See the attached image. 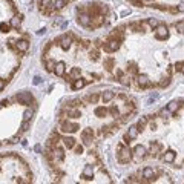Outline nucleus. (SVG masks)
<instances>
[{
	"label": "nucleus",
	"mask_w": 184,
	"mask_h": 184,
	"mask_svg": "<svg viewBox=\"0 0 184 184\" xmlns=\"http://www.w3.org/2000/svg\"><path fill=\"white\" fill-rule=\"evenodd\" d=\"M117 160L120 164H128L132 160V149L124 143H120L117 147Z\"/></svg>",
	"instance_id": "f257e3e1"
},
{
	"label": "nucleus",
	"mask_w": 184,
	"mask_h": 184,
	"mask_svg": "<svg viewBox=\"0 0 184 184\" xmlns=\"http://www.w3.org/2000/svg\"><path fill=\"white\" fill-rule=\"evenodd\" d=\"M78 129H80V126H78L77 123L69 121V120H63V121L60 123V132H63V134H74V132H77Z\"/></svg>",
	"instance_id": "f03ea898"
},
{
	"label": "nucleus",
	"mask_w": 184,
	"mask_h": 184,
	"mask_svg": "<svg viewBox=\"0 0 184 184\" xmlns=\"http://www.w3.org/2000/svg\"><path fill=\"white\" fill-rule=\"evenodd\" d=\"M120 46H121V42H118V40H115V39H109V37H107V40L103 43V49H104V52L111 54V52L118 51V49H120Z\"/></svg>",
	"instance_id": "7ed1b4c3"
},
{
	"label": "nucleus",
	"mask_w": 184,
	"mask_h": 184,
	"mask_svg": "<svg viewBox=\"0 0 184 184\" xmlns=\"http://www.w3.org/2000/svg\"><path fill=\"white\" fill-rule=\"evenodd\" d=\"M57 43H58V46H60L63 51H69L71 46H72V37L68 36V34H63V36H60V37L57 39Z\"/></svg>",
	"instance_id": "20e7f679"
},
{
	"label": "nucleus",
	"mask_w": 184,
	"mask_h": 184,
	"mask_svg": "<svg viewBox=\"0 0 184 184\" xmlns=\"http://www.w3.org/2000/svg\"><path fill=\"white\" fill-rule=\"evenodd\" d=\"M15 100H17V103H20V104L29 106V104L34 101V97L31 95V92H20V94L15 95Z\"/></svg>",
	"instance_id": "39448f33"
},
{
	"label": "nucleus",
	"mask_w": 184,
	"mask_h": 184,
	"mask_svg": "<svg viewBox=\"0 0 184 184\" xmlns=\"http://www.w3.org/2000/svg\"><path fill=\"white\" fill-rule=\"evenodd\" d=\"M155 39L157 40H166V39H169V28L166 25H158L155 28Z\"/></svg>",
	"instance_id": "423d86ee"
},
{
	"label": "nucleus",
	"mask_w": 184,
	"mask_h": 184,
	"mask_svg": "<svg viewBox=\"0 0 184 184\" xmlns=\"http://www.w3.org/2000/svg\"><path fill=\"white\" fill-rule=\"evenodd\" d=\"M77 22H78V25H82V26H85V28H91L92 17L88 14V12L82 11V12L78 14V17H77Z\"/></svg>",
	"instance_id": "0eeeda50"
},
{
	"label": "nucleus",
	"mask_w": 184,
	"mask_h": 184,
	"mask_svg": "<svg viewBox=\"0 0 184 184\" xmlns=\"http://www.w3.org/2000/svg\"><path fill=\"white\" fill-rule=\"evenodd\" d=\"M94 137H95V132H94V129H91V128H88V129H85L82 132V140H83L85 146H91L92 141H94Z\"/></svg>",
	"instance_id": "6e6552de"
},
{
	"label": "nucleus",
	"mask_w": 184,
	"mask_h": 184,
	"mask_svg": "<svg viewBox=\"0 0 184 184\" xmlns=\"http://www.w3.org/2000/svg\"><path fill=\"white\" fill-rule=\"evenodd\" d=\"M52 160H54L55 163L65 161V150H63L61 147H58V146L52 147Z\"/></svg>",
	"instance_id": "1a4fd4ad"
},
{
	"label": "nucleus",
	"mask_w": 184,
	"mask_h": 184,
	"mask_svg": "<svg viewBox=\"0 0 184 184\" xmlns=\"http://www.w3.org/2000/svg\"><path fill=\"white\" fill-rule=\"evenodd\" d=\"M138 134H140V131H138L137 126H131L129 131H128V134L124 135V143H131L132 140H137Z\"/></svg>",
	"instance_id": "9d476101"
},
{
	"label": "nucleus",
	"mask_w": 184,
	"mask_h": 184,
	"mask_svg": "<svg viewBox=\"0 0 184 184\" xmlns=\"http://www.w3.org/2000/svg\"><path fill=\"white\" fill-rule=\"evenodd\" d=\"M137 82H138V86H140L141 89H146V88H152V83H150L149 77H147V75H144V74L138 75Z\"/></svg>",
	"instance_id": "9b49d317"
},
{
	"label": "nucleus",
	"mask_w": 184,
	"mask_h": 184,
	"mask_svg": "<svg viewBox=\"0 0 184 184\" xmlns=\"http://www.w3.org/2000/svg\"><path fill=\"white\" fill-rule=\"evenodd\" d=\"M143 178H146L147 181H155L157 180V174L152 167H144L143 169Z\"/></svg>",
	"instance_id": "f8f14e48"
},
{
	"label": "nucleus",
	"mask_w": 184,
	"mask_h": 184,
	"mask_svg": "<svg viewBox=\"0 0 184 184\" xmlns=\"http://www.w3.org/2000/svg\"><path fill=\"white\" fill-rule=\"evenodd\" d=\"M82 178L86 180V181H91L92 178H94V167H92L91 164L85 166V169H83V172H82Z\"/></svg>",
	"instance_id": "ddd939ff"
},
{
	"label": "nucleus",
	"mask_w": 184,
	"mask_h": 184,
	"mask_svg": "<svg viewBox=\"0 0 184 184\" xmlns=\"http://www.w3.org/2000/svg\"><path fill=\"white\" fill-rule=\"evenodd\" d=\"M15 49H17L19 52H22V54L28 52V49H29V42H28V40H17V42H15Z\"/></svg>",
	"instance_id": "4468645a"
},
{
	"label": "nucleus",
	"mask_w": 184,
	"mask_h": 184,
	"mask_svg": "<svg viewBox=\"0 0 184 184\" xmlns=\"http://www.w3.org/2000/svg\"><path fill=\"white\" fill-rule=\"evenodd\" d=\"M65 71H66V65H65V61H58V63H55L54 74H55L57 77H63V75H65Z\"/></svg>",
	"instance_id": "2eb2a0df"
},
{
	"label": "nucleus",
	"mask_w": 184,
	"mask_h": 184,
	"mask_svg": "<svg viewBox=\"0 0 184 184\" xmlns=\"http://www.w3.org/2000/svg\"><path fill=\"white\" fill-rule=\"evenodd\" d=\"M132 152L135 153V157H137V158H141V160H143V158L146 157V153H147L146 147H144V146H141V144H137V146L134 147V150H132Z\"/></svg>",
	"instance_id": "dca6fc26"
},
{
	"label": "nucleus",
	"mask_w": 184,
	"mask_h": 184,
	"mask_svg": "<svg viewBox=\"0 0 184 184\" xmlns=\"http://www.w3.org/2000/svg\"><path fill=\"white\" fill-rule=\"evenodd\" d=\"M175 158H177V153L174 152V150H167V152H164V155H163V161L164 163H174L175 161Z\"/></svg>",
	"instance_id": "f3484780"
},
{
	"label": "nucleus",
	"mask_w": 184,
	"mask_h": 184,
	"mask_svg": "<svg viewBox=\"0 0 184 184\" xmlns=\"http://www.w3.org/2000/svg\"><path fill=\"white\" fill-rule=\"evenodd\" d=\"M9 25H11V28H14V29H19L20 28V25H22V15L19 14H15L11 20H9Z\"/></svg>",
	"instance_id": "a211bd4d"
},
{
	"label": "nucleus",
	"mask_w": 184,
	"mask_h": 184,
	"mask_svg": "<svg viewBox=\"0 0 184 184\" xmlns=\"http://www.w3.org/2000/svg\"><path fill=\"white\" fill-rule=\"evenodd\" d=\"M86 86V80L85 78H75L74 82H72V89H75V91H78V89H83Z\"/></svg>",
	"instance_id": "6ab92c4d"
},
{
	"label": "nucleus",
	"mask_w": 184,
	"mask_h": 184,
	"mask_svg": "<svg viewBox=\"0 0 184 184\" xmlns=\"http://www.w3.org/2000/svg\"><path fill=\"white\" fill-rule=\"evenodd\" d=\"M66 114H68L69 118H80V117H82V112H80V109H77V107H68Z\"/></svg>",
	"instance_id": "aec40b11"
},
{
	"label": "nucleus",
	"mask_w": 184,
	"mask_h": 184,
	"mask_svg": "<svg viewBox=\"0 0 184 184\" xmlns=\"http://www.w3.org/2000/svg\"><path fill=\"white\" fill-rule=\"evenodd\" d=\"M181 104H183V100H178V101H170V103L167 104V111H169V112H172V114H175V112H177V109H178Z\"/></svg>",
	"instance_id": "412c9836"
},
{
	"label": "nucleus",
	"mask_w": 184,
	"mask_h": 184,
	"mask_svg": "<svg viewBox=\"0 0 184 184\" xmlns=\"http://www.w3.org/2000/svg\"><path fill=\"white\" fill-rule=\"evenodd\" d=\"M63 144H65L68 149H74L75 144H77V140L74 137H65L63 138Z\"/></svg>",
	"instance_id": "4be33fe9"
},
{
	"label": "nucleus",
	"mask_w": 184,
	"mask_h": 184,
	"mask_svg": "<svg viewBox=\"0 0 184 184\" xmlns=\"http://www.w3.org/2000/svg\"><path fill=\"white\" fill-rule=\"evenodd\" d=\"M147 121H149V118H147V117H141V118L138 120L137 128H138V131H140V132H143V131L146 129V126H147Z\"/></svg>",
	"instance_id": "5701e85b"
},
{
	"label": "nucleus",
	"mask_w": 184,
	"mask_h": 184,
	"mask_svg": "<svg viewBox=\"0 0 184 184\" xmlns=\"http://www.w3.org/2000/svg\"><path fill=\"white\" fill-rule=\"evenodd\" d=\"M114 97H115V94L112 91H106L101 94V100L104 101V103H109V101H112L114 100Z\"/></svg>",
	"instance_id": "b1692460"
},
{
	"label": "nucleus",
	"mask_w": 184,
	"mask_h": 184,
	"mask_svg": "<svg viewBox=\"0 0 184 184\" xmlns=\"http://www.w3.org/2000/svg\"><path fill=\"white\" fill-rule=\"evenodd\" d=\"M65 6H66V0H54L52 2V9H55V11H60Z\"/></svg>",
	"instance_id": "393cba45"
},
{
	"label": "nucleus",
	"mask_w": 184,
	"mask_h": 184,
	"mask_svg": "<svg viewBox=\"0 0 184 184\" xmlns=\"http://www.w3.org/2000/svg\"><path fill=\"white\" fill-rule=\"evenodd\" d=\"M95 115L97 117H100V118H103V117H106L107 115V109L104 107V106H98V107H95Z\"/></svg>",
	"instance_id": "a878e982"
},
{
	"label": "nucleus",
	"mask_w": 184,
	"mask_h": 184,
	"mask_svg": "<svg viewBox=\"0 0 184 184\" xmlns=\"http://www.w3.org/2000/svg\"><path fill=\"white\" fill-rule=\"evenodd\" d=\"M150 147H152V155L153 157H158V152L161 150V144L157 143V141H152L150 143Z\"/></svg>",
	"instance_id": "bb28decb"
},
{
	"label": "nucleus",
	"mask_w": 184,
	"mask_h": 184,
	"mask_svg": "<svg viewBox=\"0 0 184 184\" xmlns=\"http://www.w3.org/2000/svg\"><path fill=\"white\" fill-rule=\"evenodd\" d=\"M114 66H115V60H114L112 57L104 58V68H106L107 71H112V69H114Z\"/></svg>",
	"instance_id": "cd10ccee"
},
{
	"label": "nucleus",
	"mask_w": 184,
	"mask_h": 184,
	"mask_svg": "<svg viewBox=\"0 0 184 184\" xmlns=\"http://www.w3.org/2000/svg\"><path fill=\"white\" fill-rule=\"evenodd\" d=\"M117 80H118V82H120L123 86H131V80H129V77H128L124 72H123V74H121V75H120Z\"/></svg>",
	"instance_id": "c85d7f7f"
},
{
	"label": "nucleus",
	"mask_w": 184,
	"mask_h": 184,
	"mask_svg": "<svg viewBox=\"0 0 184 184\" xmlns=\"http://www.w3.org/2000/svg\"><path fill=\"white\" fill-rule=\"evenodd\" d=\"M86 100H88L91 104H97V103H98V100H100V95L94 92V94H89V95L86 97Z\"/></svg>",
	"instance_id": "c756f323"
},
{
	"label": "nucleus",
	"mask_w": 184,
	"mask_h": 184,
	"mask_svg": "<svg viewBox=\"0 0 184 184\" xmlns=\"http://www.w3.org/2000/svg\"><path fill=\"white\" fill-rule=\"evenodd\" d=\"M80 74H82V71H80V68H72L71 69V74H69V78H78L80 77Z\"/></svg>",
	"instance_id": "7c9ffc66"
},
{
	"label": "nucleus",
	"mask_w": 184,
	"mask_h": 184,
	"mask_svg": "<svg viewBox=\"0 0 184 184\" xmlns=\"http://www.w3.org/2000/svg\"><path fill=\"white\" fill-rule=\"evenodd\" d=\"M45 66H46V71H48V72H54L55 61H54V60H46V61H45Z\"/></svg>",
	"instance_id": "2f4dec72"
},
{
	"label": "nucleus",
	"mask_w": 184,
	"mask_h": 184,
	"mask_svg": "<svg viewBox=\"0 0 184 184\" xmlns=\"http://www.w3.org/2000/svg\"><path fill=\"white\" fill-rule=\"evenodd\" d=\"M89 57H91V60H94V61H98V60H100V51H98V49L91 51V52H89Z\"/></svg>",
	"instance_id": "473e14b6"
},
{
	"label": "nucleus",
	"mask_w": 184,
	"mask_h": 184,
	"mask_svg": "<svg viewBox=\"0 0 184 184\" xmlns=\"http://www.w3.org/2000/svg\"><path fill=\"white\" fill-rule=\"evenodd\" d=\"M138 74V68H137V65L135 63H129L128 65V74Z\"/></svg>",
	"instance_id": "72a5a7b5"
},
{
	"label": "nucleus",
	"mask_w": 184,
	"mask_h": 184,
	"mask_svg": "<svg viewBox=\"0 0 184 184\" xmlns=\"http://www.w3.org/2000/svg\"><path fill=\"white\" fill-rule=\"evenodd\" d=\"M169 85H170V77H164V78H161V82L158 83L160 88H166V86H169Z\"/></svg>",
	"instance_id": "f704fd0d"
},
{
	"label": "nucleus",
	"mask_w": 184,
	"mask_h": 184,
	"mask_svg": "<svg viewBox=\"0 0 184 184\" xmlns=\"http://www.w3.org/2000/svg\"><path fill=\"white\" fill-rule=\"evenodd\" d=\"M52 2H54V0H40V2H39V3H40V11L48 8V6H52Z\"/></svg>",
	"instance_id": "c9c22d12"
},
{
	"label": "nucleus",
	"mask_w": 184,
	"mask_h": 184,
	"mask_svg": "<svg viewBox=\"0 0 184 184\" xmlns=\"http://www.w3.org/2000/svg\"><path fill=\"white\" fill-rule=\"evenodd\" d=\"M107 112H111V114H112V117H115V118H117V117H120V111H118V107H117V106H111V109H109Z\"/></svg>",
	"instance_id": "e433bc0d"
},
{
	"label": "nucleus",
	"mask_w": 184,
	"mask_h": 184,
	"mask_svg": "<svg viewBox=\"0 0 184 184\" xmlns=\"http://www.w3.org/2000/svg\"><path fill=\"white\" fill-rule=\"evenodd\" d=\"M31 118H32V111H31V109H26V111L23 112V120H25V121H29Z\"/></svg>",
	"instance_id": "4c0bfd02"
},
{
	"label": "nucleus",
	"mask_w": 184,
	"mask_h": 184,
	"mask_svg": "<svg viewBox=\"0 0 184 184\" xmlns=\"http://www.w3.org/2000/svg\"><path fill=\"white\" fill-rule=\"evenodd\" d=\"M175 28L180 34H184V22H177L175 23Z\"/></svg>",
	"instance_id": "58836bf2"
},
{
	"label": "nucleus",
	"mask_w": 184,
	"mask_h": 184,
	"mask_svg": "<svg viewBox=\"0 0 184 184\" xmlns=\"http://www.w3.org/2000/svg\"><path fill=\"white\" fill-rule=\"evenodd\" d=\"M9 29H11V25L9 23L8 25L6 23H0V31L2 32H9Z\"/></svg>",
	"instance_id": "ea45409f"
},
{
	"label": "nucleus",
	"mask_w": 184,
	"mask_h": 184,
	"mask_svg": "<svg viewBox=\"0 0 184 184\" xmlns=\"http://www.w3.org/2000/svg\"><path fill=\"white\" fill-rule=\"evenodd\" d=\"M28 129H29V121H25V120H23V123H22V128H20V134L26 132Z\"/></svg>",
	"instance_id": "a19ab883"
},
{
	"label": "nucleus",
	"mask_w": 184,
	"mask_h": 184,
	"mask_svg": "<svg viewBox=\"0 0 184 184\" xmlns=\"http://www.w3.org/2000/svg\"><path fill=\"white\" fill-rule=\"evenodd\" d=\"M147 25H149V26H152V28H157L160 23H158V20H157V19H149V20H147Z\"/></svg>",
	"instance_id": "79ce46f5"
},
{
	"label": "nucleus",
	"mask_w": 184,
	"mask_h": 184,
	"mask_svg": "<svg viewBox=\"0 0 184 184\" xmlns=\"http://www.w3.org/2000/svg\"><path fill=\"white\" fill-rule=\"evenodd\" d=\"M131 5H134V6H137V8H141L143 6V3H141V0H128Z\"/></svg>",
	"instance_id": "37998d69"
},
{
	"label": "nucleus",
	"mask_w": 184,
	"mask_h": 184,
	"mask_svg": "<svg viewBox=\"0 0 184 184\" xmlns=\"http://www.w3.org/2000/svg\"><path fill=\"white\" fill-rule=\"evenodd\" d=\"M152 8H155V9H160V11H167L169 8L167 6H164V5H153Z\"/></svg>",
	"instance_id": "c03bdc74"
},
{
	"label": "nucleus",
	"mask_w": 184,
	"mask_h": 184,
	"mask_svg": "<svg viewBox=\"0 0 184 184\" xmlns=\"http://www.w3.org/2000/svg\"><path fill=\"white\" fill-rule=\"evenodd\" d=\"M75 153H78V155H82L83 153V146H78V144H75Z\"/></svg>",
	"instance_id": "a18cd8bd"
},
{
	"label": "nucleus",
	"mask_w": 184,
	"mask_h": 184,
	"mask_svg": "<svg viewBox=\"0 0 184 184\" xmlns=\"http://www.w3.org/2000/svg\"><path fill=\"white\" fill-rule=\"evenodd\" d=\"M19 140H20V137H19V135H15V137L11 138L8 143H9V144H15V143H19Z\"/></svg>",
	"instance_id": "49530a36"
},
{
	"label": "nucleus",
	"mask_w": 184,
	"mask_h": 184,
	"mask_svg": "<svg viewBox=\"0 0 184 184\" xmlns=\"http://www.w3.org/2000/svg\"><path fill=\"white\" fill-rule=\"evenodd\" d=\"M6 83H8V80H3V78H0V92H2L3 89H5Z\"/></svg>",
	"instance_id": "de8ad7c7"
},
{
	"label": "nucleus",
	"mask_w": 184,
	"mask_h": 184,
	"mask_svg": "<svg viewBox=\"0 0 184 184\" xmlns=\"http://www.w3.org/2000/svg\"><path fill=\"white\" fill-rule=\"evenodd\" d=\"M183 66H184V61H178V63L175 65V69H177V71H181Z\"/></svg>",
	"instance_id": "09e8293b"
},
{
	"label": "nucleus",
	"mask_w": 184,
	"mask_h": 184,
	"mask_svg": "<svg viewBox=\"0 0 184 184\" xmlns=\"http://www.w3.org/2000/svg\"><path fill=\"white\" fill-rule=\"evenodd\" d=\"M82 46H83V48H89V46H91V42H89V40H82Z\"/></svg>",
	"instance_id": "8fccbe9b"
},
{
	"label": "nucleus",
	"mask_w": 184,
	"mask_h": 184,
	"mask_svg": "<svg viewBox=\"0 0 184 184\" xmlns=\"http://www.w3.org/2000/svg\"><path fill=\"white\" fill-rule=\"evenodd\" d=\"M178 12H184V2H181L178 5Z\"/></svg>",
	"instance_id": "3c124183"
},
{
	"label": "nucleus",
	"mask_w": 184,
	"mask_h": 184,
	"mask_svg": "<svg viewBox=\"0 0 184 184\" xmlns=\"http://www.w3.org/2000/svg\"><path fill=\"white\" fill-rule=\"evenodd\" d=\"M94 45H95V48H100V46H103V45H101V40H100V39H97V40L94 42Z\"/></svg>",
	"instance_id": "603ef678"
},
{
	"label": "nucleus",
	"mask_w": 184,
	"mask_h": 184,
	"mask_svg": "<svg viewBox=\"0 0 184 184\" xmlns=\"http://www.w3.org/2000/svg\"><path fill=\"white\" fill-rule=\"evenodd\" d=\"M169 11H170L172 14H177V12H178V6H177V8H169Z\"/></svg>",
	"instance_id": "864d4df0"
},
{
	"label": "nucleus",
	"mask_w": 184,
	"mask_h": 184,
	"mask_svg": "<svg viewBox=\"0 0 184 184\" xmlns=\"http://www.w3.org/2000/svg\"><path fill=\"white\" fill-rule=\"evenodd\" d=\"M39 83H40V77H36L34 78V85H39Z\"/></svg>",
	"instance_id": "5fc2aeb1"
},
{
	"label": "nucleus",
	"mask_w": 184,
	"mask_h": 184,
	"mask_svg": "<svg viewBox=\"0 0 184 184\" xmlns=\"http://www.w3.org/2000/svg\"><path fill=\"white\" fill-rule=\"evenodd\" d=\"M2 104H3V106H8V104H9V100H3Z\"/></svg>",
	"instance_id": "6e6d98bb"
},
{
	"label": "nucleus",
	"mask_w": 184,
	"mask_h": 184,
	"mask_svg": "<svg viewBox=\"0 0 184 184\" xmlns=\"http://www.w3.org/2000/svg\"><path fill=\"white\" fill-rule=\"evenodd\" d=\"M150 129L155 131V129H157V124H155V123H150Z\"/></svg>",
	"instance_id": "4d7b16f0"
},
{
	"label": "nucleus",
	"mask_w": 184,
	"mask_h": 184,
	"mask_svg": "<svg viewBox=\"0 0 184 184\" xmlns=\"http://www.w3.org/2000/svg\"><path fill=\"white\" fill-rule=\"evenodd\" d=\"M180 72H183V74H184V66H183V69H181V71H180Z\"/></svg>",
	"instance_id": "13d9d810"
},
{
	"label": "nucleus",
	"mask_w": 184,
	"mask_h": 184,
	"mask_svg": "<svg viewBox=\"0 0 184 184\" xmlns=\"http://www.w3.org/2000/svg\"><path fill=\"white\" fill-rule=\"evenodd\" d=\"M2 107H3V104H2V101H0V109H2Z\"/></svg>",
	"instance_id": "bf43d9fd"
},
{
	"label": "nucleus",
	"mask_w": 184,
	"mask_h": 184,
	"mask_svg": "<svg viewBox=\"0 0 184 184\" xmlns=\"http://www.w3.org/2000/svg\"><path fill=\"white\" fill-rule=\"evenodd\" d=\"M146 2H150V0H146Z\"/></svg>",
	"instance_id": "052dcab7"
},
{
	"label": "nucleus",
	"mask_w": 184,
	"mask_h": 184,
	"mask_svg": "<svg viewBox=\"0 0 184 184\" xmlns=\"http://www.w3.org/2000/svg\"><path fill=\"white\" fill-rule=\"evenodd\" d=\"M0 146H2V143H0Z\"/></svg>",
	"instance_id": "680f3d73"
}]
</instances>
